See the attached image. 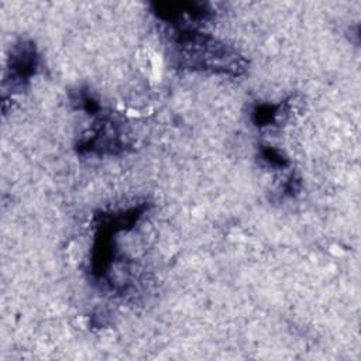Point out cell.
<instances>
[{"label":"cell","instance_id":"cell-4","mask_svg":"<svg viewBox=\"0 0 361 361\" xmlns=\"http://www.w3.org/2000/svg\"><path fill=\"white\" fill-rule=\"evenodd\" d=\"M41 65V56L37 45L30 39H17L11 48L7 58L6 73H4V87L13 92H21L25 89L31 79L38 73Z\"/></svg>","mask_w":361,"mask_h":361},{"label":"cell","instance_id":"cell-6","mask_svg":"<svg viewBox=\"0 0 361 361\" xmlns=\"http://www.w3.org/2000/svg\"><path fill=\"white\" fill-rule=\"evenodd\" d=\"M292 97L274 104V103H257L251 109V121L258 128L279 126L285 121L292 111Z\"/></svg>","mask_w":361,"mask_h":361},{"label":"cell","instance_id":"cell-9","mask_svg":"<svg viewBox=\"0 0 361 361\" xmlns=\"http://www.w3.org/2000/svg\"><path fill=\"white\" fill-rule=\"evenodd\" d=\"M300 189H302V179L298 175L290 173L282 185V196L283 197H293L300 192Z\"/></svg>","mask_w":361,"mask_h":361},{"label":"cell","instance_id":"cell-7","mask_svg":"<svg viewBox=\"0 0 361 361\" xmlns=\"http://www.w3.org/2000/svg\"><path fill=\"white\" fill-rule=\"evenodd\" d=\"M258 158L267 168L274 171H283L290 166L289 158L272 145H261L258 148Z\"/></svg>","mask_w":361,"mask_h":361},{"label":"cell","instance_id":"cell-1","mask_svg":"<svg viewBox=\"0 0 361 361\" xmlns=\"http://www.w3.org/2000/svg\"><path fill=\"white\" fill-rule=\"evenodd\" d=\"M171 45L173 61L180 69L231 78L248 69V61L234 47L200 28H171Z\"/></svg>","mask_w":361,"mask_h":361},{"label":"cell","instance_id":"cell-5","mask_svg":"<svg viewBox=\"0 0 361 361\" xmlns=\"http://www.w3.org/2000/svg\"><path fill=\"white\" fill-rule=\"evenodd\" d=\"M151 11L171 28H200L214 16L210 4L202 1H155Z\"/></svg>","mask_w":361,"mask_h":361},{"label":"cell","instance_id":"cell-2","mask_svg":"<svg viewBox=\"0 0 361 361\" xmlns=\"http://www.w3.org/2000/svg\"><path fill=\"white\" fill-rule=\"evenodd\" d=\"M148 210L149 203L142 202L123 210L97 212L93 216L94 235L90 248L89 275L94 283L111 288L114 267L123 261L117 243L118 234L133 230Z\"/></svg>","mask_w":361,"mask_h":361},{"label":"cell","instance_id":"cell-3","mask_svg":"<svg viewBox=\"0 0 361 361\" xmlns=\"http://www.w3.org/2000/svg\"><path fill=\"white\" fill-rule=\"evenodd\" d=\"M128 144L123 138L120 123L110 114L102 113L96 116L90 130L82 135L76 144L80 155H118L126 151Z\"/></svg>","mask_w":361,"mask_h":361},{"label":"cell","instance_id":"cell-8","mask_svg":"<svg viewBox=\"0 0 361 361\" xmlns=\"http://www.w3.org/2000/svg\"><path fill=\"white\" fill-rule=\"evenodd\" d=\"M71 100H72V103H75L78 106V109L83 110L89 116L96 117V116L103 113L102 104L92 94V92L89 89H86V87H80V89L72 92L71 93Z\"/></svg>","mask_w":361,"mask_h":361}]
</instances>
